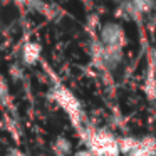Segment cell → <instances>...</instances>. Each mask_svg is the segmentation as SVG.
<instances>
[{"label":"cell","mask_w":156,"mask_h":156,"mask_svg":"<svg viewBox=\"0 0 156 156\" xmlns=\"http://www.w3.org/2000/svg\"><path fill=\"white\" fill-rule=\"evenodd\" d=\"M51 96H52V99L66 111V114L71 118V121L74 122L76 126H81L84 114H82V108H81V102L77 101V98H76L69 89L62 87V86H55V87L52 89Z\"/></svg>","instance_id":"obj_1"},{"label":"cell","mask_w":156,"mask_h":156,"mask_svg":"<svg viewBox=\"0 0 156 156\" xmlns=\"http://www.w3.org/2000/svg\"><path fill=\"white\" fill-rule=\"evenodd\" d=\"M86 143L92 156H118L121 153L119 141L108 133H91L86 138Z\"/></svg>","instance_id":"obj_2"},{"label":"cell","mask_w":156,"mask_h":156,"mask_svg":"<svg viewBox=\"0 0 156 156\" xmlns=\"http://www.w3.org/2000/svg\"><path fill=\"white\" fill-rule=\"evenodd\" d=\"M126 42V35L121 25L109 22L101 29V45L112 49V51H122V45Z\"/></svg>","instance_id":"obj_3"},{"label":"cell","mask_w":156,"mask_h":156,"mask_svg":"<svg viewBox=\"0 0 156 156\" xmlns=\"http://www.w3.org/2000/svg\"><path fill=\"white\" fill-rule=\"evenodd\" d=\"M98 59L106 69L114 71V69L119 66L121 59H122V51H112V49H108V47H102L101 45L99 54H98Z\"/></svg>","instance_id":"obj_4"},{"label":"cell","mask_w":156,"mask_h":156,"mask_svg":"<svg viewBox=\"0 0 156 156\" xmlns=\"http://www.w3.org/2000/svg\"><path fill=\"white\" fill-rule=\"evenodd\" d=\"M39 57H41V45L35 44V42H27L24 45V49H22V61H24V64L32 66L39 61Z\"/></svg>","instance_id":"obj_5"},{"label":"cell","mask_w":156,"mask_h":156,"mask_svg":"<svg viewBox=\"0 0 156 156\" xmlns=\"http://www.w3.org/2000/svg\"><path fill=\"white\" fill-rule=\"evenodd\" d=\"M54 149L57 151V154H69L71 153V143L66 138H57L54 143Z\"/></svg>","instance_id":"obj_6"},{"label":"cell","mask_w":156,"mask_h":156,"mask_svg":"<svg viewBox=\"0 0 156 156\" xmlns=\"http://www.w3.org/2000/svg\"><path fill=\"white\" fill-rule=\"evenodd\" d=\"M144 91H146V94H148L149 99H154L156 98V77L153 74L148 76V79H146Z\"/></svg>","instance_id":"obj_7"},{"label":"cell","mask_w":156,"mask_h":156,"mask_svg":"<svg viewBox=\"0 0 156 156\" xmlns=\"http://www.w3.org/2000/svg\"><path fill=\"white\" fill-rule=\"evenodd\" d=\"M9 99V87L7 82L4 81V77L0 76V102H5Z\"/></svg>","instance_id":"obj_8"},{"label":"cell","mask_w":156,"mask_h":156,"mask_svg":"<svg viewBox=\"0 0 156 156\" xmlns=\"http://www.w3.org/2000/svg\"><path fill=\"white\" fill-rule=\"evenodd\" d=\"M153 62H154V66H156V49H154V52H153Z\"/></svg>","instance_id":"obj_9"}]
</instances>
